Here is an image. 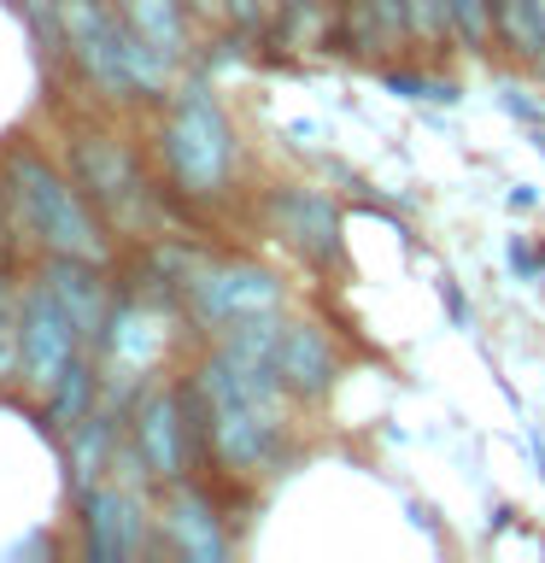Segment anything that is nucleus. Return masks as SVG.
Returning <instances> with one entry per match:
<instances>
[{
    "instance_id": "obj_1",
    "label": "nucleus",
    "mask_w": 545,
    "mask_h": 563,
    "mask_svg": "<svg viewBox=\"0 0 545 563\" xmlns=\"http://www.w3.org/2000/svg\"><path fill=\"white\" fill-rule=\"evenodd\" d=\"M0 188H7V206H12L18 229L42 241L47 258H94V264H105V229H100L94 211H88V194L77 183H65L47 158L12 153Z\"/></svg>"
},
{
    "instance_id": "obj_2",
    "label": "nucleus",
    "mask_w": 545,
    "mask_h": 563,
    "mask_svg": "<svg viewBox=\"0 0 545 563\" xmlns=\"http://www.w3.org/2000/svg\"><path fill=\"white\" fill-rule=\"evenodd\" d=\"M158 153H165L170 183L188 200H223L229 194L241 147H235V123L223 118V106L205 82H182L170 95L165 130H158Z\"/></svg>"
},
{
    "instance_id": "obj_3",
    "label": "nucleus",
    "mask_w": 545,
    "mask_h": 563,
    "mask_svg": "<svg viewBox=\"0 0 545 563\" xmlns=\"http://www.w3.org/2000/svg\"><path fill=\"white\" fill-rule=\"evenodd\" d=\"M182 306L200 329L223 334L253 317L288 311V288L276 271H264L253 258H193V271L182 276Z\"/></svg>"
},
{
    "instance_id": "obj_4",
    "label": "nucleus",
    "mask_w": 545,
    "mask_h": 563,
    "mask_svg": "<svg viewBox=\"0 0 545 563\" xmlns=\"http://www.w3.org/2000/svg\"><path fill=\"white\" fill-rule=\"evenodd\" d=\"M130 440L147 482H182L188 464L200 457V422H193L188 387H147L130 411Z\"/></svg>"
},
{
    "instance_id": "obj_5",
    "label": "nucleus",
    "mask_w": 545,
    "mask_h": 563,
    "mask_svg": "<svg viewBox=\"0 0 545 563\" xmlns=\"http://www.w3.org/2000/svg\"><path fill=\"white\" fill-rule=\"evenodd\" d=\"M77 358H82V334L70 323V311L42 288V282H30L24 311H18V382H24L35 399H47Z\"/></svg>"
},
{
    "instance_id": "obj_6",
    "label": "nucleus",
    "mask_w": 545,
    "mask_h": 563,
    "mask_svg": "<svg viewBox=\"0 0 545 563\" xmlns=\"http://www.w3.org/2000/svg\"><path fill=\"white\" fill-rule=\"evenodd\" d=\"M53 30L65 35V47L77 53L88 82L105 100H135L130 70H123V12L118 0H53Z\"/></svg>"
},
{
    "instance_id": "obj_7",
    "label": "nucleus",
    "mask_w": 545,
    "mask_h": 563,
    "mask_svg": "<svg viewBox=\"0 0 545 563\" xmlns=\"http://www.w3.org/2000/svg\"><path fill=\"white\" fill-rule=\"evenodd\" d=\"M270 364H276V376H281L293 405H323L346 376V358L334 346V334L323 323H311V317H281Z\"/></svg>"
},
{
    "instance_id": "obj_8",
    "label": "nucleus",
    "mask_w": 545,
    "mask_h": 563,
    "mask_svg": "<svg viewBox=\"0 0 545 563\" xmlns=\"http://www.w3.org/2000/svg\"><path fill=\"white\" fill-rule=\"evenodd\" d=\"M77 188L118 223L147 218V176H141L135 153L118 147L112 135H82L77 141Z\"/></svg>"
},
{
    "instance_id": "obj_9",
    "label": "nucleus",
    "mask_w": 545,
    "mask_h": 563,
    "mask_svg": "<svg viewBox=\"0 0 545 563\" xmlns=\"http://www.w3.org/2000/svg\"><path fill=\"white\" fill-rule=\"evenodd\" d=\"M158 540H165V552L188 558V563H223L229 552H235L218 499H211L205 487H193L188 475H182V482H165V505H158Z\"/></svg>"
},
{
    "instance_id": "obj_10",
    "label": "nucleus",
    "mask_w": 545,
    "mask_h": 563,
    "mask_svg": "<svg viewBox=\"0 0 545 563\" xmlns=\"http://www.w3.org/2000/svg\"><path fill=\"white\" fill-rule=\"evenodd\" d=\"M270 218L281 229V241L293 246L305 264H316V271H329V264H341L346 241H341V206L329 200L323 188H276L270 194Z\"/></svg>"
},
{
    "instance_id": "obj_11",
    "label": "nucleus",
    "mask_w": 545,
    "mask_h": 563,
    "mask_svg": "<svg viewBox=\"0 0 545 563\" xmlns=\"http://www.w3.org/2000/svg\"><path fill=\"white\" fill-rule=\"evenodd\" d=\"M153 510L130 487H82V540L94 558H141L153 545Z\"/></svg>"
},
{
    "instance_id": "obj_12",
    "label": "nucleus",
    "mask_w": 545,
    "mask_h": 563,
    "mask_svg": "<svg viewBox=\"0 0 545 563\" xmlns=\"http://www.w3.org/2000/svg\"><path fill=\"white\" fill-rule=\"evenodd\" d=\"M165 341H170V329L153 306H141V299L112 306L105 334H100V376L105 382H147V369L165 358Z\"/></svg>"
},
{
    "instance_id": "obj_13",
    "label": "nucleus",
    "mask_w": 545,
    "mask_h": 563,
    "mask_svg": "<svg viewBox=\"0 0 545 563\" xmlns=\"http://www.w3.org/2000/svg\"><path fill=\"white\" fill-rule=\"evenodd\" d=\"M42 288H47V294H53V299H59V306L70 311V323H77L82 346H100L105 317H112V306H105L100 264H94V258H47Z\"/></svg>"
},
{
    "instance_id": "obj_14",
    "label": "nucleus",
    "mask_w": 545,
    "mask_h": 563,
    "mask_svg": "<svg viewBox=\"0 0 545 563\" xmlns=\"http://www.w3.org/2000/svg\"><path fill=\"white\" fill-rule=\"evenodd\" d=\"M492 47L510 53L522 70L545 65V0H492Z\"/></svg>"
},
{
    "instance_id": "obj_15",
    "label": "nucleus",
    "mask_w": 545,
    "mask_h": 563,
    "mask_svg": "<svg viewBox=\"0 0 545 563\" xmlns=\"http://www.w3.org/2000/svg\"><path fill=\"white\" fill-rule=\"evenodd\" d=\"M118 12H123V24L130 30H141L147 42L158 47V53H170L176 65L188 59V0H118Z\"/></svg>"
},
{
    "instance_id": "obj_16",
    "label": "nucleus",
    "mask_w": 545,
    "mask_h": 563,
    "mask_svg": "<svg viewBox=\"0 0 545 563\" xmlns=\"http://www.w3.org/2000/svg\"><path fill=\"white\" fill-rule=\"evenodd\" d=\"M105 464H112V422L100 411H88L82 422H70V470H77V487H94Z\"/></svg>"
},
{
    "instance_id": "obj_17",
    "label": "nucleus",
    "mask_w": 545,
    "mask_h": 563,
    "mask_svg": "<svg viewBox=\"0 0 545 563\" xmlns=\"http://www.w3.org/2000/svg\"><path fill=\"white\" fill-rule=\"evenodd\" d=\"M446 18V42L464 53H492V0H440Z\"/></svg>"
},
{
    "instance_id": "obj_18",
    "label": "nucleus",
    "mask_w": 545,
    "mask_h": 563,
    "mask_svg": "<svg viewBox=\"0 0 545 563\" xmlns=\"http://www.w3.org/2000/svg\"><path fill=\"white\" fill-rule=\"evenodd\" d=\"M381 82H387V95H399V100H429V106L464 100V88L452 77H434V70H422V65H381Z\"/></svg>"
},
{
    "instance_id": "obj_19",
    "label": "nucleus",
    "mask_w": 545,
    "mask_h": 563,
    "mask_svg": "<svg viewBox=\"0 0 545 563\" xmlns=\"http://www.w3.org/2000/svg\"><path fill=\"white\" fill-rule=\"evenodd\" d=\"M492 100H499V112L516 118L522 130L545 123V88H540L534 70H527V77H510V70H499V77H492Z\"/></svg>"
},
{
    "instance_id": "obj_20",
    "label": "nucleus",
    "mask_w": 545,
    "mask_h": 563,
    "mask_svg": "<svg viewBox=\"0 0 545 563\" xmlns=\"http://www.w3.org/2000/svg\"><path fill=\"white\" fill-rule=\"evenodd\" d=\"M18 311H24V299H12L7 276H0V382H18Z\"/></svg>"
},
{
    "instance_id": "obj_21",
    "label": "nucleus",
    "mask_w": 545,
    "mask_h": 563,
    "mask_svg": "<svg viewBox=\"0 0 545 563\" xmlns=\"http://www.w3.org/2000/svg\"><path fill=\"white\" fill-rule=\"evenodd\" d=\"M504 264H510V276H516V282H545V246L534 253V241H527V235L504 241Z\"/></svg>"
},
{
    "instance_id": "obj_22",
    "label": "nucleus",
    "mask_w": 545,
    "mask_h": 563,
    "mask_svg": "<svg viewBox=\"0 0 545 563\" xmlns=\"http://www.w3.org/2000/svg\"><path fill=\"white\" fill-rule=\"evenodd\" d=\"M218 18H229L241 35H258L264 18H270V0H218Z\"/></svg>"
},
{
    "instance_id": "obj_23",
    "label": "nucleus",
    "mask_w": 545,
    "mask_h": 563,
    "mask_svg": "<svg viewBox=\"0 0 545 563\" xmlns=\"http://www.w3.org/2000/svg\"><path fill=\"white\" fill-rule=\"evenodd\" d=\"M434 294H440V306H446L452 329H475V311H469V294H464V282H457V276H440V282H434Z\"/></svg>"
},
{
    "instance_id": "obj_24",
    "label": "nucleus",
    "mask_w": 545,
    "mask_h": 563,
    "mask_svg": "<svg viewBox=\"0 0 545 563\" xmlns=\"http://www.w3.org/2000/svg\"><path fill=\"white\" fill-rule=\"evenodd\" d=\"M540 206V188L534 183H516V188H510V211H534Z\"/></svg>"
},
{
    "instance_id": "obj_25",
    "label": "nucleus",
    "mask_w": 545,
    "mask_h": 563,
    "mask_svg": "<svg viewBox=\"0 0 545 563\" xmlns=\"http://www.w3.org/2000/svg\"><path fill=\"white\" fill-rule=\"evenodd\" d=\"M18 7H24L35 24H53V0H18Z\"/></svg>"
},
{
    "instance_id": "obj_26",
    "label": "nucleus",
    "mask_w": 545,
    "mask_h": 563,
    "mask_svg": "<svg viewBox=\"0 0 545 563\" xmlns=\"http://www.w3.org/2000/svg\"><path fill=\"white\" fill-rule=\"evenodd\" d=\"M411 522L422 528V534H434V517H429V505H411Z\"/></svg>"
},
{
    "instance_id": "obj_27",
    "label": "nucleus",
    "mask_w": 545,
    "mask_h": 563,
    "mask_svg": "<svg viewBox=\"0 0 545 563\" xmlns=\"http://www.w3.org/2000/svg\"><path fill=\"white\" fill-rule=\"evenodd\" d=\"M0 258H7V188H0Z\"/></svg>"
},
{
    "instance_id": "obj_28",
    "label": "nucleus",
    "mask_w": 545,
    "mask_h": 563,
    "mask_svg": "<svg viewBox=\"0 0 545 563\" xmlns=\"http://www.w3.org/2000/svg\"><path fill=\"white\" fill-rule=\"evenodd\" d=\"M527 141H534V153L545 158V123H534V130H527Z\"/></svg>"
},
{
    "instance_id": "obj_29",
    "label": "nucleus",
    "mask_w": 545,
    "mask_h": 563,
    "mask_svg": "<svg viewBox=\"0 0 545 563\" xmlns=\"http://www.w3.org/2000/svg\"><path fill=\"white\" fill-rule=\"evenodd\" d=\"M188 7H193V12H205V18H211V12H218V0H188Z\"/></svg>"
},
{
    "instance_id": "obj_30",
    "label": "nucleus",
    "mask_w": 545,
    "mask_h": 563,
    "mask_svg": "<svg viewBox=\"0 0 545 563\" xmlns=\"http://www.w3.org/2000/svg\"><path fill=\"white\" fill-rule=\"evenodd\" d=\"M540 82H545V65H540Z\"/></svg>"
}]
</instances>
